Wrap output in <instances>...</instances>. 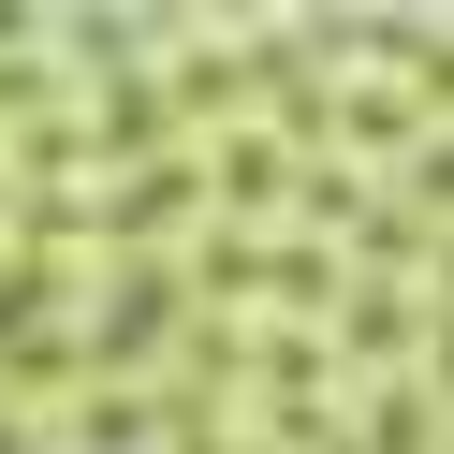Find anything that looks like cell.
<instances>
[{"label":"cell","mask_w":454,"mask_h":454,"mask_svg":"<svg viewBox=\"0 0 454 454\" xmlns=\"http://www.w3.org/2000/svg\"><path fill=\"white\" fill-rule=\"evenodd\" d=\"M206 411V381H176V395H147V381H89V411L59 425V454H147L161 425H191Z\"/></svg>","instance_id":"obj_1"},{"label":"cell","mask_w":454,"mask_h":454,"mask_svg":"<svg viewBox=\"0 0 454 454\" xmlns=\"http://www.w3.org/2000/svg\"><path fill=\"white\" fill-rule=\"evenodd\" d=\"M337 308H352V337H337L352 366H395V352H411V308H395V278H337Z\"/></svg>","instance_id":"obj_2"},{"label":"cell","mask_w":454,"mask_h":454,"mask_svg":"<svg viewBox=\"0 0 454 454\" xmlns=\"http://www.w3.org/2000/svg\"><path fill=\"white\" fill-rule=\"evenodd\" d=\"M352 454H440V395H425V381H381V395H366V440Z\"/></svg>","instance_id":"obj_3"},{"label":"cell","mask_w":454,"mask_h":454,"mask_svg":"<svg viewBox=\"0 0 454 454\" xmlns=\"http://www.w3.org/2000/svg\"><path fill=\"white\" fill-rule=\"evenodd\" d=\"M425 395H454V308L425 323Z\"/></svg>","instance_id":"obj_4"},{"label":"cell","mask_w":454,"mask_h":454,"mask_svg":"<svg viewBox=\"0 0 454 454\" xmlns=\"http://www.w3.org/2000/svg\"><path fill=\"white\" fill-rule=\"evenodd\" d=\"M425 206H454V147H425Z\"/></svg>","instance_id":"obj_5"},{"label":"cell","mask_w":454,"mask_h":454,"mask_svg":"<svg viewBox=\"0 0 454 454\" xmlns=\"http://www.w3.org/2000/svg\"><path fill=\"white\" fill-rule=\"evenodd\" d=\"M0 454H30V425H15V411H0Z\"/></svg>","instance_id":"obj_6"}]
</instances>
